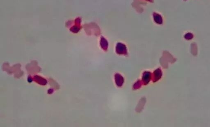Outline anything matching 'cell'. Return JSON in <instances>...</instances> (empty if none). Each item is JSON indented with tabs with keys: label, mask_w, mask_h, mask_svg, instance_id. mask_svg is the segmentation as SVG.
<instances>
[{
	"label": "cell",
	"mask_w": 210,
	"mask_h": 127,
	"mask_svg": "<svg viewBox=\"0 0 210 127\" xmlns=\"http://www.w3.org/2000/svg\"><path fill=\"white\" fill-rule=\"evenodd\" d=\"M115 80L116 84L118 86H121L123 82V79L122 76L119 74H116L115 75Z\"/></svg>",
	"instance_id": "7a4b0ae2"
},
{
	"label": "cell",
	"mask_w": 210,
	"mask_h": 127,
	"mask_svg": "<svg viewBox=\"0 0 210 127\" xmlns=\"http://www.w3.org/2000/svg\"><path fill=\"white\" fill-rule=\"evenodd\" d=\"M151 78V74L150 73L146 72L144 74L143 76V79L144 82L145 84H147L150 80Z\"/></svg>",
	"instance_id": "3957f363"
},
{
	"label": "cell",
	"mask_w": 210,
	"mask_h": 127,
	"mask_svg": "<svg viewBox=\"0 0 210 127\" xmlns=\"http://www.w3.org/2000/svg\"><path fill=\"white\" fill-rule=\"evenodd\" d=\"M154 73V79L155 81H156L159 79L162 75L160 69H158L157 70H156Z\"/></svg>",
	"instance_id": "277c9868"
},
{
	"label": "cell",
	"mask_w": 210,
	"mask_h": 127,
	"mask_svg": "<svg viewBox=\"0 0 210 127\" xmlns=\"http://www.w3.org/2000/svg\"><path fill=\"white\" fill-rule=\"evenodd\" d=\"M117 52L119 54H126V48L123 44H119L117 47Z\"/></svg>",
	"instance_id": "6da1fadb"
}]
</instances>
